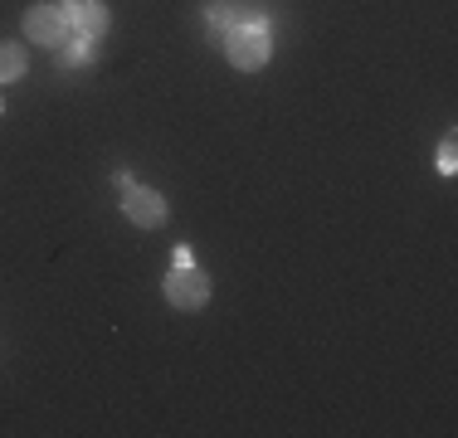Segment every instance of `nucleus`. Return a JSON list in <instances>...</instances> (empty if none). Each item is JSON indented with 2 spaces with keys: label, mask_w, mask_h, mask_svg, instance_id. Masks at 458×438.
Here are the masks:
<instances>
[{
  "label": "nucleus",
  "mask_w": 458,
  "mask_h": 438,
  "mask_svg": "<svg viewBox=\"0 0 458 438\" xmlns=\"http://www.w3.org/2000/svg\"><path fill=\"white\" fill-rule=\"evenodd\" d=\"M225 54L234 69H264L274 54V35H268V25H234L225 39Z\"/></svg>",
  "instance_id": "nucleus-1"
},
{
  "label": "nucleus",
  "mask_w": 458,
  "mask_h": 438,
  "mask_svg": "<svg viewBox=\"0 0 458 438\" xmlns=\"http://www.w3.org/2000/svg\"><path fill=\"white\" fill-rule=\"evenodd\" d=\"M166 302L171 307H181V312H200L205 302H210V278H205L200 268H176L166 278Z\"/></svg>",
  "instance_id": "nucleus-2"
},
{
  "label": "nucleus",
  "mask_w": 458,
  "mask_h": 438,
  "mask_svg": "<svg viewBox=\"0 0 458 438\" xmlns=\"http://www.w3.org/2000/svg\"><path fill=\"white\" fill-rule=\"evenodd\" d=\"M25 39L59 49V44L69 39V15H64V5H35L25 15Z\"/></svg>",
  "instance_id": "nucleus-3"
},
{
  "label": "nucleus",
  "mask_w": 458,
  "mask_h": 438,
  "mask_svg": "<svg viewBox=\"0 0 458 438\" xmlns=\"http://www.w3.org/2000/svg\"><path fill=\"white\" fill-rule=\"evenodd\" d=\"M64 15H69V35L79 39H103L107 25H113L98 0H64Z\"/></svg>",
  "instance_id": "nucleus-4"
},
{
  "label": "nucleus",
  "mask_w": 458,
  "mask_h": 438,
  "mask_svg": "<svg viewBox=\"0 0 458 438\" xmlns=\"http://www.w3.org/2000/svg\"><path fill=\"white\" fill-rule=\"evenodd\" d=\"M123 210H127L132 224L157 229L161 219H166V200H161L157 190H147V185H127V190H123Z\"/></svg>",
  "instance_id": "nucleus-5"
},
{
  "label": "nucleus",
  "mask_w": 458,
  "mask_h": 438,
  "mask_svg": "<svg viewBox=\"0 0 458 438\" xmlns=\"http://www.w3.org/2000/svg\"><path fill=\"white\" fill-rule=\"evenodd\" d=\"M205 25H210V39L215 44H225L229 29H234V0H215L210 15H205Z\"/></svg>",
  "instance_id": "nucleus-6"
},
{
  "label": "nucleus",
  "mask_w": 458,
  "mask_h": 438,
  "mask_svg": "<svg viewBox=\"0 0 458 438\" xmlns=\"http://www.w3.org/2000/svg\"><path fill=\"white\" fill-rule=\"evenodd\" d=\"M25 79V49L20 44H0V83Z\"/></svg>",
  "instance_id": "nucleus-7"
},
{
  "label": "nucleus",
  "mask_w": 458,
  "mask_h": 438,
  "mask_svg": "<svg viewBox=\"0 0 458 438\" xmlns=\"http://www.w3.org/2000/svg\"><path fill=\"white\" fill-rule=\"evenodd\" d=\"M89 59H93V39L69 35L59 44V63H64V69H79V63H89Z\"/></svg>",
  "instance_id": "nucleus-8"
},
{
  "label": "nucleus",
  "mask_w": 458,
  "mask_h": 438,
  "mask_svg": "<svg viewBox=\"0 0 458 438\" xmlns=\"http://www.w3.org/2000/svg\"><path fill=\"white\" fill-rule=\"evenodd\" d=\"M454 166H458V156H454V137H449V141L439 147V171H444V175H454Z\"/></svg>",
  "instance_id": "nucleus-9"
}]
</instances>
